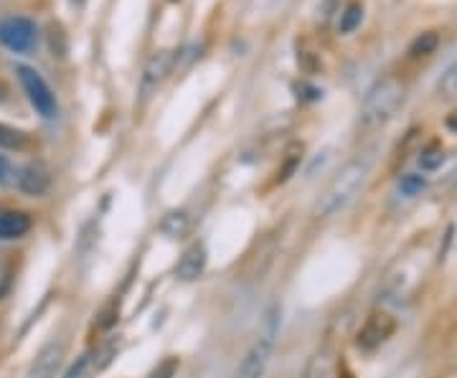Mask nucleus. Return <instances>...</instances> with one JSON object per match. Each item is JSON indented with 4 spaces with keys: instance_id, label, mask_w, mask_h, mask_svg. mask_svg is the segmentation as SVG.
<instances>
[{
    "instance_id": "9",
    "label": "nucleus",
    "mask_w": 457,
    "mask_h": 378,
    "mask_svg": "<svg viewBox=\"0 0 457 378\" xmlns=\"http://www.w3.org/2000/svg\"><path fill=\"white\" fill-rule=\"evenodd\" d=\"M16 185H18V191H23L26 196H44V193L51 188L49 170L38 163L23 165V168L18 170Z\"/></svg>"
},
{
    "instance_id": "26",
    "label": "nucleus",
    "mask_w": 457,
    "mask_h": 378,
    "mask_svg": "<svg viewBox=\"0 0 457 378\" xmlns=\"http://www.w3.org/2000/svg\"><path fill=\"white\" fill-rule=\"evenodd\" d=\"M0 295H3V290H0Z\"/></svg>"
},
{
    "instance_id": "11",
    "label": "nucleus",
    "mask_w": 457,
    "mask_h": 378,
    "mask_svg": "<svg viewBox=\"0 0 457 378\" xmlns=\"http://www.w3.org/2000/svg\"><path fill=\"white\" fill-rule=\"evenodd\" d=\"M31 216L13 209H0V239L11 242V239H23L31 231Z\"/></svg>"
},
{
    "instance_id": "5",
    "label": "nucleus",
    "mask_w": 457,
    "mask_h": 378,
    "mask_svg": "<svg viewBox=\"0 0 457 378\" xmlns=\"http://www.w3.org/2000/svg\"><path fill=\"white\" fill-rule=\"evenodd\" d=\"M0 44L13 53H29L38 44V29L31 18L5 16L0 21Z\"/></svg>"
},
{
    "instance_id": "12",
    "label": "nucleus",
    "mask_w": 457,
    "mask_h": 378,
    "mask_svg": "<svg viewBox=\"0 0 457 378\" xmlns=\"http://www.w3.org/2000/svg\"><path fill=\"white\" fill-rule=\"evenodd\" d=\"M161 229H163L170 239H183L186 231L191 229V218H188L186 211H170V214L163 218Z\"/></svg>"
},
{
    "instance_id": "22",
    "label": "nucleus",
    "mask_w": 457,
    "mask_h": 378,
    "mask_svg": "<svg viewBox=\"0 0 457 378\" xmlns=\"http://www.w3.org/2000/svg\"><path fill=\"white\" fill-rule=\"evenodd\" d=\"M11 176H13V170H11V163L0 155V185L3 183H8L11 181Z\"/></svg>"
},
{
    "instance_id": "4",
    "label": "nucleus",
    "mask_w": 457,
    "mask_h": 378,
    "mask_svg": "<svg viewBox=\"0 0 457 378\" xmlns=\"http://www.w3.org/2000/svg\"><path fill=\"white\" fill-rule=\"evenodd\" d=\"M16 77L29 102H31V107L38 115L44 117V119H54V117L59 115V102H56L54 89L33 66H16Z\"/></svg>"
},
{
    "instance_id": "15",
    "label": "nucleus",
    "mask_w": 457,
    "mask_h": 378,
    "mask_svg": "<svg viewBox=\"0 0 457 378\" xmlns=\"http://www.w3.org/2000/svg\"><path fill=\"white\" fill-rule=\"evenodd\" d=\"M363 21V5L361 3H351L345 11L341 13V21H338V31L345 36V33H353L361 26Z\"/></svg>"
},
{
    "instance_id": "2",
    "label": "nucleus",
    "mask_w": 457,
    "mask_h": 378,
    "mask_svg": "<svg viewBox=\"0 0 457 378\" xmlns=\"http://www.w3.org/2000/svg\"><path fill=\"white\" fill-rule=\"evenodd\" d=\"M404 104V84L399 79H384L378 82L366 94L363 104H361V125L366 130H376L381 125H386L399 107Z\"/></svg>"
},
{
    "instance_id": "17",
    "label": "nucleus",
    "mask_w": 457,
    "mask_h": 378,
    "mask_svg": "<svg viewBox=\"0 0 457 378\" xmlns=\"http://www.w3.org/2000/svg\"><path fill=\"white\" fill-rule=\"evenodd\" d=\"M425 188H427V178L425 176H420V173H407V176H402V181H399V193H402L404 198L420 196Z\"/></svg>"
},
{
    "instance_id": "14",
    "label": "nucleus",
    "mask_w": 457,
    "mask_h": 378,
    "mask_svg": "<svg viewBox=\"0 0 457 378\" xmlns=\"http://www.w3.org/2000/svg\"><path fill=\"white\" fill-rule=\"evenodd\" d=\"M440 46V36L435 31H425L420 33L414 41H411V46H409V56H414V59H420V56H429V53H435Z\"/></svg>"
},
{
    "instance_id": "24",
    "label": "nucleus",
    "mask_w": 457,
    "mask_h": 378,
    "mask_svg": "<svg viewBox=\"0 0 457 378\" xmlns=\"http://www.w3.org/2000/svg\"><path fill=\"white\" fill-rule=\"evenodd\" d=\"M338 378H353V374H351V371H345V368H343L341 374H338Z\"/></svg>"
},
{
    "instance_id": "10",
    "label": "nucleus",
    "mask_w": 457,
    "mask_h": 378,
    "mask_svg": "<svg viewBox=\"0 0 457 378\" xmlns=\"http://www.w3.org/2000/svg\"><path fill=\"white\" fill-rule=\"evenodd\" d=\"M62 358H64V343L62 341H51L49 346L36 356V361L29 368L26 378H54L56 371H59V366H62Z\"/></svg>"
},
{
    "instance_id": "3",
    "label": "nucleus",
    "mask_w": 457,
    "mask_h": 378,
    "mask_svg": "<svg viewBox=\"0 0 457 378\" xmlns=\"http://www.w3.org/2000/svg\"><path fill=\"white\" fill-rule=\"evenodd\" d=\"M275 335H278V308L267 315V328L249 346L234 378H264L267 368H270V361L275 356Z\"/></svg>"
},
{
    "instance_id": "6",
    "label": "nucleus",
    "mask_w": 457,
    "mask_h": 378,
    "mask_svg": "<svg viewBox=\"0 0 457 378\" xmlns=\"http://www.w3.org/2000/svg\"><path fill=\"white\" fill-rule=\"evenodd\" d=\"M396 330V323L389 313H371L369 320L363 323V328L359 330V338H356V346L366 353H371L376 348H381Z\"/></svg>"
},
{
    "instance_id": "7",
    "label": "nucleus",
    "mask_w": 457,
    "mask_h": 378,
    "mask_svg": "<svg viewBox=\"0 0 457 378\" xmlns=\"http://www.w3.org/2000/svg\"><path fill=\"white\" fill-rule=\"evenodd\" d=\"M206 262H209V254L206 247L201 242H194L191 247L186 249L176 262V277L180 282H196L204 272H206Z\"/></svg>"
},
{
    "instance_id": "1",
    "label": "nucleus",
    "mask_w": 457,
    "mask_h": 378,
    "mask_svg": "<svg viewBox=\"0 0 457 378\" xmlns=\"http://www.w3.org/2000/svg\"><path fill=\"white\" fill-rule=\"evenodd\" d=\"M369 170H371V163L366 158H356L348 165H343L341 170H338V176L328 183L326 191L315 201L312 216L323 221V218L341 214L343 209L359 196V191L363 188L366 178H369Z\"/></svg>"
},
{
    "instance_id": "23",
    "label": "nucleus",
    "mask_w": 457,
    "mask_h": 378,
    "mask_svg": "<svg viewBox=\"0 0 457 378\" xmlns=\"http://www.w3.org/2000/svg\"><path fill=\"white\" fill-rule=\"evenodd\" d=\"M447 127H453V130H457V117H450V119H447Z\"/></svg>"
},
{
    "instance_id": "18",
    "label": "nucleus",
    "mask_w": 457,
    "mask_h": 378,
    "mask_svg": "<svg viewBox=\"0 0 457 378\" xmlns=\"http://www.w3.org/2000/svg\"><path fill=\"white\" fill-rule=\"evenodd\" d=\"M437 92H440L442 97H455L457 94V59L442 71L440 82H437Z\"/></svg>"
},
{
    "instance_id": "8",
    "label": "nucleus",
    "mask_w": 457,
    "mask_h": 378,
    "mask_svg": "<svg viewBox=\"0 0 457 378\" xmlns=\"http://www.w3.org/2000/svg\"><path fill=\"white\" fill-rule=\"evenodd\" d=\"M170 66H173V53H170V51H155V53L147 59L143 79H140V89H143L145 97L163 84L165 77L170 74Z\"/></svg>"
},
{
    "instance_id": "20",
    "label": "nucleus",
    "mask_w": 457,
    "mask_h": 378,
    "mask_svg": "<svg viewBox=\"0 0 457 378\" xmlns=\"http://www.w3.org/2000/svg\"><path fill=\"white\" fill-rule=\"evenodd\" d=\"M180 368V358H176V356H168V358H163V361L158 363L150 374H147V378H173L176 374H179Z\"/></svg>"
},
{
    "instance_id": "25",
    "label": "nucleus",
    "mask_w": 457,
    "mask_h": 378,
    "mask_svg": "<svg viewBox=\"0 0 457 378\" xmlns=\"http://www.w3.org/2000/svg\"><path fill=\"white\" fill-rule=\"evenodd\" d=\"M74 3H82V0H74Z\"/></svg>"
},
{
    "instance_id": "13",
    "label": "nucleus",
    "mask_w": 457,
    "mask_h": 378,
    "mask_svg": "<svg viewBox=\"0 0 457 378\" xmlns=\"http://www.w3.org/2000/svg\"><path fill=\"white\" fill-rule=\"evenodd\" d=\"M31 145V137L26 132L16 130V127H8L0 122V148L5 150H26Z\"/></svg>"
},
{
    "instance_id": "21",
    "label": "nucleus",
    "mask_w": 457,
    "mask_h": 378,
    "mask_svg": "<svg viewBox=\"0 0 457 378\" xmlns=\"http://www.w3.org/2000/svg\"><path fill=\"white\" fill-rule=\"evenodd\" d=\"M89 366H92V353H84L79 361L74 363V368L69 371V376L66 378H82L87 371H89Z\"/></svg>"
},
{
    "instance_id": "16",
    "label": "nucleus",
    "mask_w": 457,
    "mask_h": 378,
    "mask_svg": "<svg viewBox=\"0 0 457 378\" xmlns=\"http://www.w3.org/2000/svg\"><path fill=\"white\" fill-rule=\"evenodd\" d=\"M328 374H330V356L328 353H315L300 378H328Z\"/></svg>"
},
{
    "instance_id": "19",
    "label": "nucleus",
    "mask_w": 457,
    "mask_h": 378,
    "mask_svg": "<svg viewBox=\"0 0 457 378\" xmlns=\"http://www.w3.org/2000/svg\"><path fill=\"white\" fill-rule=\"evenodd\" d=\"M445 163V150L440 145H429V148L422 150V155H420V168L422 170H437L440 165Z\"/></svg>"
}]
</instances>
